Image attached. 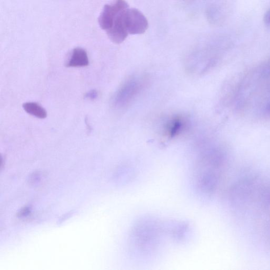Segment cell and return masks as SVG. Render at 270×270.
Segmentation results:
<instances>
[{"label":"cell","mask_w":270,"mask_h":270,"mask_svg":"<svg viewBox=\"0 0 270 270\" xmlns=\"http://www.w3.org/2000/svg\"><path fill=\"white\" fill-rule=\"evenodd\" d=\"M185 123L182 117L176 116L169 121L165 128V133L170 138L178 136L185 127Z\"/></svg>","instance_id":"52a82bcc"},{"label":"cell","mask_w":270,"mask_h":270,"mask_svg":"<svg viewBox=\"0 0 270 270\" xmlns=\"http://www.w3.org/2000/svg\"><path fill=\"white\" fill-rule=\"evenodd\" d=\"M124 11L117 14L111 28L107 31L109 38L116 44H120L124 41L129 34L124 21Z\"/></svg>","instance_id":"5b68a950"},{"label":"cell","mask_w":270,"mask_h":270,"mask_svg":"<svg viewBox=\"0 0 270 270\" xmlns=\"http://www.w3.org/2000/svg\"><path fill=\"white\" fill-rule=\"evenodd\" d=\"M157 224L153 219H144L134 228L132 235L133 242L140 249L146 251L155 245L160 232Z\"/></svg>","instance_id":"7a4b0ae2"},{"label":"cell","mask_w":270,"mask_h":270,"mask_svg":"<svg viewBox=\"0 0 270 270\" xmlns=\"http://www.w3.org/2000/svg\"><path fill=\"white\" fill-rule=\"evenodd\" d=\"M128 8L125 0H115L112 4L106 5L99 18L100 28L106 31L109 30L117 14Z\"/></svg>","instance_id":"277c9868"},{"label":"cell","mask_w":270,"mask_h":270,"mask_svg":"<svg viewBox=\"0 0 270 270\" xmlns=\"http://www.w3.org/2000/svg\"><path fill=\"white\" fill-rule=\"evenodd\" d=\"M125 27L130 35H141L148 28V22L145 15L136 9H127L123 12Z\"/></svg>","instance_id":"3957f363"},{"label":"cell","mask_w":270,"mask_h":270,"mask_svg":"<svg viewBox=\"0 0 270 270\" xmlns=\"http://www.w3.org/2000/svg\"><path fill=\"white\" fill-rule=\"evenodd\" d=\"M23 108L28 114L43 120L47 117V112L41 106L35 102L24 103Z\"/></svg>","instance_id":"ba28073f"},{"label":"cell","mask_w":270,"mask_h":270,"mask_svg":"<svg viewBox=\"0 0 270 270\" xmlns=\"http://www.w3.org/2000/svg\"><path fill=\"white\" fill-rule=\"evenodd\" d=\"M89 64L88 56L86 50L77 48L73 50L72 54L68 61L67 67H84L88 66Z\"/></svg>","instance_id":"8992f818"},{"label":"cell","mask_w":270,"mask_h":270,"mask_svg":"<svg viewBox=\"0 0 270 270\" xmlns=\"http://www.w3.org/2000/svg\"><path fill=\"white\" fill-rule=\"evenodd\" d=\"M98 96V93L96 91L93 90L88 92L84 97L89 100H94Z\"/></svg>","instance_id":"9c48e42d"},{"label":"cell","mask_w":270,"mask_h":270,"mask_svg":"<svg viewBox=\"0 0 270 270\" xmlns=\"http://www.w3.org/2000/svg\"><path fill=\"white\" fill-rule=\"evenodd\" d=\"M144 84L142 78L132 77L128 79L113 96L112 107L116 110L125 108L142 91Z\"/></svg>","instance_id":"6da1fadb"},{"label":"cell","mask_w":270,"mask_h":270,"mask_svg":"<svg viewBox=\"0 0 270 270\" xmlns=\"http://www.w3.org/2000/svg\"><path fill=\"white\" fill-rule=\"evenodd\" d=\"M264 21L266 26H270V8L265 14Z\"/></svg>","instance_id":"30bf717a"}]
</instances>
